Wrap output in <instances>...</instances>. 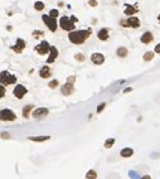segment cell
<instances>
[{
  "mask_svg": "<svg viewBox=\"0 0 160 179\" xmlns=\"http://www.w3.org/2000/svg\"><path fill=\"white\" fill-rule=\"evenodd\" d=\"M92 34V29L88 28V29H81V30H73L68 34V39L71 43L73 44H83Z\"/></svg>",
  "mask_w": 160,
  "mask_h": 179,
  "instance_id": "6da1fadb",
  "label": "cell"
},
{
  "mask_svg": "<svg viewBox=\"0 0 160 179\" xmlns=\"http://www.w3.org/2000/svg\"><path fill=\"white\" fill-rule=\"evenodd\" d=\"M78 22V18L77 17H62L59 19V27L62 28L63 30L66 32H73L74 30V28H76V25H74V23Z\"/></svg>",
  "mask_w": 160,
  "mask_h": 179,
  "instance_id": "7a4b0ae2",
  "label": "cell"
},
{
  "mask_svg": "<svg viewBox=\"0 0 160 179\" xmlns=\"http://www.w3.org/2000/svg\"><path fill=\"white\" fill-rule=\"evenodd\" d=\"M17 82V76H14L8 71H3L0 72V84L3 86H9V84H14Z\"/></svg>",
  "mask_w": 160,
  "mask_h": 179,
  "instance_id": "3957f363",
  "label": "cell"
},
{
  "mask_svg": "<svg viewBox=\"0 0 160 179\" xmlns=\"http://www.w3.org/2000/svg\"><path fill=\"white\" fill-rule=\"evenodd\" d=\"M120 25L124 27V28H133V29H138L140 28L141 23H140V19L138 17H130L128 19H122L120 20Z\"/></svg>",
  "mask_w": 160,
  "mask_h": 179,
  "instance_id": "277c9868",
  "label": "cell"
},
{
  "mask_svg": "<svg viewBox=\"0 0 160 179\" xmlns=\"http://www.w3.org/2000/svg\"><path fill=\"white\" fill-rule=\"evenodd\" d=\"M0 120L1 121H15L17 115L10 109H3L0 111Z\"/></svg>",
  "mask_w": 160,
  "mask_h": 179,
  "instance_id": "5b68a950",
  "label": "cell"
},
{
  "mask_svg": "<svg viewBox=\"0 0 160 179\" xmlns=\"http://www.w3.org/2000/svg\"><path fill=\"white\" fill-rule=\"evenodd\" d=\"M50 44L48 43L47 40H43V42H40V43L38 44V45H35V52L38 54H40V56H44V54H47V53H49V51H50Z\"/></svg>",
  "mask_w": 160,
  "mask_h": 179,
  "instance_id": "8992f818",
  "label": "cell"
},
{
  "mask_svg": "<svg viewBox=\"0 0 160 179\" xmlns=\"http://www.w3.org/2000/svg\"><path fill=\"white\" fill-rule=\"evenodd\" d=\"M42 19H43L44 24L49 28L50 32H55V30H57V19H54V18H52L49 15H45V14L42 17Z\"/></svg>",
  "mask_w": 160,
  "mask_h": 179,
  "instance_id": "52a82bcc",
  "label": "cell"
},
{
  "mask_svg": "<svg viewBox=\"0 0 160 179\" xmlns=\"http://www.w3.org/2000/svg\"><path fill=\"white\" fill-rule=\"evenodd\" d=\"M27 92H28V90L23 86V84H17L15 88H14V91H13V95L15 96L18 100H22Z\"/></svg>",
  "mask_w": 160,
  "mask_h": 179,
  "instance_id": "ba28073f",
  "label": "cell"
},
{
  "mask_svg": "<svg viewBox=\"0 0 160 179\" xmlns=\"http://www.w3.org/2000/svg\"><path fill=\"white\" fill-rule=\"evenodd\" d=\"M139 12V5L138 4H134V5H130V4H125V10L124 14L128 17H135V14Z\"/></svg>",
  "mask_w": 160,
  "mask_h": 179,
  "instance_id": "9c48e42d",
  "label": "cell"
},
{
  "mask_svg": "<svg viewBox=\"0 0 160 179\" xmlns=\"http://www.w3.org/2000/svg\"><path fill=\"white\" fill-rule=\"evenodd\" d=\"M49 114V110L45 109V107H39V109H35L34 111H33V117L34 119H43V117H45L47 115Z\"/></svg>",
  "mask_w": 160,
  "mask_h": 179,
  "instance_id": "30bf717a",
  "label": "cell"
},
{
  "mask_svg": "<svg viewBox=\"0 0 160 179\" xmlns=\"http://www.w3.org/2000/svg\"><path fill=\"white\" fill-rule=\"evenodd\" d=\"M61 92H62V95L63 96H69V95H72V93L74 92V87H73V83H71V82H66L62 88H61Z\"/></svg>",
  "mask_w": 160,
  "mask_h": 179,
  "instance_id": "8fae6325",
  "label": "cell"
},
{
  "mask_svg": "<svg viewBox=\"0 0 160 179\" xmlns=\"http://www.w3.org/2000/svg\"><path fill=\"white\" fill-rule=\"evenodd\" d=\"M91 61H92L93 64L101 66L103 62H105V56H103L102 53H98V52H96V53H92L91 54Z\"/></svg>",
  "mask_w": 160,
  "mask_h": 179,
  "instance_id": "7c38bea8",
  "label": "cell"
},
{
  "mask_svg": "<svg viewBox=\"0 0 160 179\" xmlns=\"http://www.w3.org/2000/svg\"><path fill=\"white\" fill-rule=\"evenodd\" d=\"M153 40H154V35H153V33L149 32V30L143 33V35L140 37V42L143 44H150Z\"/></svg>",
  "mask_w": 160,
  "mask_h": 179,
  "instance_id": "4fadbf2b",
  "label": "cell"
},
{
  "mask_svg": "<svg viewBox=\"0 0 160 179\" xmlns=\"http://www.w3.org/2000/svg\"><path fill=\"white\" fill-rule=\"evenodd\" d=\"M10 48H12L14 52H17V53H22L23 49L25 48V42L23 40L22 38H18V39H17V43L14 44V45H12Z\"/></svg>",
  "mask_w": 160,
  "mask_h": 179,
  "instance_id": "5bb4252c",
  "label": "cell"
},
{
  "mask_svg": "<svg viewBox=\"0 0 160 179\" xmlns=\"http://www.w3.org/2000/svg\"><path fill=\"white\" fill-rule=\"evenodd\" d=\"M134 154H135L134 149H133V148H130V147H126V148H124V149H121V150H120V157H121V158H124V159H129V158L133 157Z\"/></svg>",
  "mask_w": 160,
  "mask_h": 179,
  "instance_id": "9a60e30c",
  "label": "cell"
},
{
  "mask_svg": "<svg viewBox=\"0 0 160 179\" xmlns=\"http://www.w3.org/2000/svg\"><path fill=\"white\" fill-rule=\"evenodd\" d=\"M109 37H110V32L107 28H101V29L97 32V38L102 42H106L109 39Z\"/></svg>",
  "mask_w": 160,
  "mask_h": 179,
  "instance_id": "2e32d148",
  "label": "cell"
},
{
  "mask_svg": "<svg viewBox=\"0 0 160 179\" xmlns=\"http://www.w3.org/2000/svg\"><path fill=\"white\" fill-rule=\"evenodd\" d=\"M57 57H58V49L54 45H52L49 51V57L47 58V63H53L57 59Z\"/></svg>",
  "mask_w": 160,
  "mask_h": 179,
  "instance_id": "e0dca14e",
  "label": "cell"
},
{
  "mask_svg": "<svg viewBox=\"0 0 160 179\" xmlns=\"http://www.w3.org/2000/svg\"><path fill=\"white\" fill-rule=\"evenodd\" d=\"M50 136L49 135H40V136H29L28 140L30 141H34V143H43V141H47L49 140Z\"/></svg>",
  "mask_w": 160,
  "mask_h": 179,
  "instance_id": "ac0fdd59",
  "label": "cell"
},
{
  "mask_svg": "<svg viewBox=\"0 0 160 179\" xmlns=\"http://www.w3.org/2000/svg\"><path fill=\"white\" fill-rule=\"evenodd\" d=\"M50 74H52V71H50V68L48 67V66H43L39 71V76L42 78H49Z\"/></svg>",
  "mask_w": 160,
  "mask_h": 179,
  "instance_id": "d6986e66",
  "label": "cell"
},
{
  "mask_svg": "<svg viewBox=\"0 0 160 179\" xmlns=\"http://www.w3.org/2000/svg\"><path fill=\"white\" fill-rule=\"evenodd\" d=\"M128 54H129V51L126 47H119L116 51V56L119 58H125V57H128Z\"/></svg>",
  "mask_w": 160,
  "mask_h": 179,
  "instance_id": "ffe728a7",
  "label": "cell"
},
{
  "mask_svg": "<svg viewBox=\"0 0 160 179\" xmlns=\"http://www.w3.org/2000/svg\"><path fill=\"white\" fill-rule=\"evenodd\" d=\"M115 143H116L115 138H109V139L105 140V143H103V148H105V149H111L115 145Z\"/></svg>",
  "mask_w": 160,
  "mask_h": 179,
  "instance_id": "44dd1931",
  "label": "cell"
},
{
  "mask_svg": "<svg viewBox=\"0 0 160 179\" xmlns=\"http://www.w3.org/2000/svg\"><path fill=\"white\" fill-rule=\"evenodd\" d=\"M154 58H155V52H153V51H148L143 56V59L145 62H150V61H153Z\"/></svg>",
  "mask_w": 160,
  "mask_h": 179,
  "instance_id": "7402d4cb",
  "label": "cell"
},
{
  "mask_svg": "<svg viewBox=\"0 0 160 179\" xmlns=\"http://www.w3.org/2000/svg\"><path fill=\"white\" fill-rule=\"evenodd\" d=\"M33 109V105H25L24 107H23V117H25V119H28L29 117V114H30V111Z\"/></svg>",
  "mask_w": 160,
  "mask_h": 179,
  "instance_id": "603a6c76",
  "label": "cell"
},
{
  "mask_svg": "<svg viewBox=\"0 0 160 179\" xmlns=\"http://www.w3.org/2000/svg\"><path fill=\"white\" fill-rule=\"evenodd\" d=\"M86 179H97V172L95 169H90L86 173Z\"/></svg>",
  "mask_w": 160,
  "mask_h": 179,
  "instance_id": "cb8c5ba5",
  "label": "cell"
},
{
  "mask_svg": "<svg viewBox=\"0 0 160 179\" xmlns=\"http://www.w3.org/2000/svg\"><path fill=\"white\" fill-rule=\"evenodd\" d=\"M129 177L130 179H141V177L139 175V173L136 170H129Z\"/></svg>",
  "mask_w": 160,
  "mask_h": 179,
  "instance_id": "d4e9b609",
  "label": "cell"
},
{
  "mask_svg": "<svg viewBox=\"0 0 160 179\" xmlns=\"http://www.w3.org/2000/svg\"><path fill=\"white\" fill-rule=\"evenodd\" d=\"M34 9H35V10H43V9H44V4L43 3H42V1H37L35 4H34Z\"/></svg>",
  "mask_w": 160,
  "mask_h": 179,
  "instance_id": "484cf974",
  "label": "cell"
},
{
  "mask_svg": "<svg viewBox=\"0 0 160 179\" xmlns=\"http://www.w3.org/2000/svg\"><path fill=\"white\" fill-rule=\"evenodd\" d=\"M58 84H59L58 79H53V81H50V82L48 83V87H49V88H57Z\"/></svg>",
  "mask_w": 160,
  "mask_h": 179,
  "instance_id": "4316f807",
  "label": "cell"
},
{
  "mask_svg": "<svg viewBox=\"0 0 160 179\" xmlns=\"http://www.w3.org/2000/svg\"><path fill=\"white\" fill-rule=\"evenodd\" d=\"M106 107V102H102V103H100V105L97 106V109H96V112L97 114H101V112L103 111V109Z\"/></svg>",
  "mask_w": 160,
  "mask_h": 179,
  "instance_id": "83f0119b",
  "label": "cell"
},
{
  "mask_svg": "<svg viewBox=\"0 0 160 179\" xmlns=\"http://www.w3.org/2000/svg\"><path fill=\"white\" fill-rule=\"evenodd\" d=\"M58 15H59V12L57 10V9H52V10L49 12V17L54 18V19H55V18H57Z\"/></svg>",
  "mask_w": 160,
  "mask_h": 179,
  "instance_id": "f1b7e54d",
  "label": "cell"
},
{
  "mask_svg": "<svg viewBox=\"0 0 160 179\" xmlns=\"http://www.w3.org/2000/svg\"><path fill=\"white\" fill-rule=\"evenodd\" d=\"M74 58H76V61H78V62H83V61H84V54L77 53V54H74Z\"/></svg>",
  "mask_w": 160,
  "mask_h": 179,
  "instance_id": "f546056e",
  "label": "cell"
},
{
  "mask_svg": "<svg viewBox=\"0 0 160 179\" xmlns=\"http://www.w3.org/2000/svg\"><path fill=\"white\" fill-rule=\"evenodd\" d=\"M5 93H6V88H5V86L0 84V98H3L4 96H5Z\"/></svg>",
  "mask_w": 160,
  "mask_h": 179,
  "instance_id": "4dcf8cb0",
  "label": "cell"
},
{
  "mask_svg": "<svg viewBox=\"0 0 160 179\" xmlns=\"http://www.w3.org/2000/svg\"><path fill=\"white\" fill-rule=\"evenodd\" d=\"M154 52H155V54H160V43H158L156 45H155Z\"/></svg>",
  "mask_w": 160,
  "mask_h": 179,
  "instance_id": "1f68e13d",
  "label": "cell"
},
{
  "mask_svg": "<svg viewBox=\"0 0 160 179\" xmlns=\"http://www.w3.org/2000/svg\"><path fill=\"white\" fill-rule=\"evenodd\" d=\"M88 5H91V6H97V1H96V0H88Z\"/></svg>",
  "mask_w": 160,
  "mask_h": 179,
  "instance_id": "d6a6232c",
  "label": "cell"
},
{
  "mask_svg": "<svg viewBox=\"0 0 160 179\" xmlns=\"http://www.w3.org/2000/svg\"><path fill=\"white\" fill-rule=\"evenodd\" d=\"M74 81H76V77L74 76H69L67 78V82H71V83H74Z\"/></svg>",
  "mask_w": 160,
  "mask_h": 179,
  "instance_id": "836d02e7",
  "label": "cell"
},
{
  "mask_svg": "<svg viewBox=\"0 0 160 179\" xmlns=\"http://www.w3.org/2000/svg\"><path fill=\"white\" fill-rule=\"evenodd\" d=\"M133 91V87H126L124 91H122V93H129V92H131Z\"/></svg>",
  "mask_w": 160,
  "mask_h": 179,
  "instance_id": "e575fe53",
  "label": "cell"
},
{
  "mask_svg": "<svg viewBox=\"0 0 160 179\" xmlns=\"http://www.w3.org/2000/svg\"><path fill=\"white\" fill-rule=\"evenodd\" d=\"M141 179H153L151 175H149V174H145V175L141 177Z\"/></svg>",
  "mask_w": 160,
  "mask_h": 179,
  "instance_id": "d590c367",
  "label": "cell"
},
{
  "mask_svg": "<svg viewBox=\"0 0 160 179\" xmlns=\"http://www.w3.org/2000/svg\"><path fill=\"white\" fill-rule=\"evenodd\" d=\"M33 35H37V37H38V35H43V33H42V32H34V33H33Z\"/></svg>",
  "mask_w": 160,
  "mask_h": 179,
  "instance_id": "8d00e7d4",
  "label": "cell"
},
{
  "mask_svg": "<svg viewBox=\"0 0 160 179\" xmlns=\"http://www.w3.org/2000/svg\"><path fill=\"white\" fill-rule=\"evenodd\" d=\"M1 136H3V138H9V134L8 133H3Z\"/></svg>",
  "mask_w": 160,
  "mask_h": 179,
  "instance_id": "74e56055",
  "label": "cell"
},
{
  "mask_svg": "<svg viewBox=\"0 0 160 179\" xmlns=\"http://www.w3.org/2000/svg\"><path fill=\"white\" fill-rule=\"evenodd\" d=\"M158 22H159V24H160V14L158 15Z\"/></svg>",
  "mask_w": 160,
  "mask_h": 179,
  "instance_id": "f35d334b",
  "label": "cell"
}]
</instances>
